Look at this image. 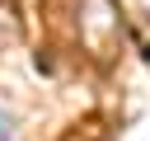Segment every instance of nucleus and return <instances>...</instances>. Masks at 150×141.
<instances>
[{
    "label": "nucleus",
    "mask_w": 150,
    "mask_h": 141,
    "mask_svg": "<svg viewBox=\"0 0 150 141\" xmlns=\"http://www.w3.org/2000/svg\"><path fill=\"white\" fill-rule=\"evenodd\" d=\"M136 38H141V56L150 61V24H141V28H136Z\"/></svg>",
    "instance_id": "1"
},
{
    "label": "nucleus",
    "mask_w": 150,
    "mask_h": 141,
    "mask_svg": "<svg viewBox=\"0 0 150 141\" xmlns=\"http://www.w3.org/2000/svg\"><path fill=\"white\" fill-rule=\"evenodd\" d=\"M0 136H9V118L5 113H0Z\"/></svg>",
    "instance_id": "2"
}]
</instances>
